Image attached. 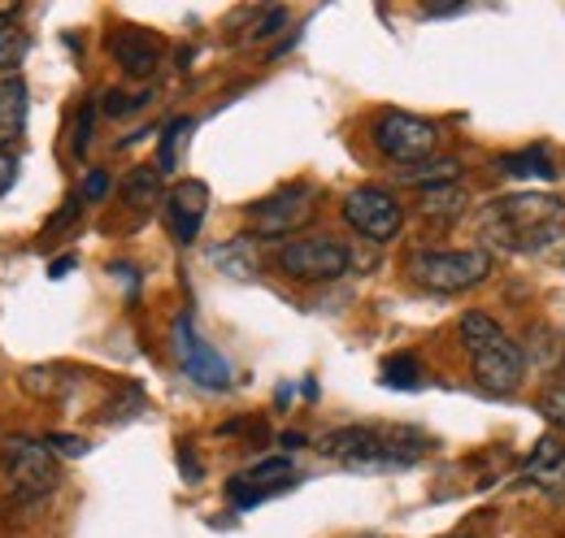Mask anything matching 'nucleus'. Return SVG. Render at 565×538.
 Instances as JSON below:
<instances>
[{"instance_id": "nucleus-1", "label": "nucleus", "mask_w": 565, "mask_h": 538, "mask_svg": "<svg viewBox=\"0 0 565 538\" xmlns=\"http://www.w3.org/2000/svg\"><path fill=\"white\" fill-rule=\"evenodd\" d=\"M479 230L504 252H544L565 235V201L544 192H518L483 204Z\"/></svg>"}, {"instance_id": "nucleus-2", "label": "nucleus", "mask_w": 565, "mask_h": 538, "mask_svg": "<svg viewBox=\"0 0 565 538\" xmlns=\"http://www.w3.org/2000/svg\"><path fill=\"white\" fill-rule=\"evenodd\" d=\"M461 347L470 352L475 383L488 396H509L522 383V347L495 326L488 313L461 318Z\"/></svg>"}, {"instance_id": "nucleus-3", "label": "nucleus", "mask_w": 565, "mask_h": 538, "mask_svg": "<svg viewBox=\"0 0 565 538\" xmlns=\"http://www.w3.org/2000/svg\"><path fill=\"white\" fill-rule=\"evenodd\" d=\"M327 456L353 465V470H401L414 465L426 452V443L409 430H387V426H349L327 434L322 443Z\"/></svg>"}, {"instance_id": "nucleus-4", "label": "nucleus", "mask_w": 565, "mask_h": 538, "mask_svg": "<svg viewBox=\"0 0 565 538\" xmlns=\"http://www.w3.org/2000/svg\"><path fill=\"white\" fill-rule=\"evenodd\" d=\"M0 470H4V482L18 499H40L62 482L53 448L44 439H26V434L0 439Z\"/></svg>"}, {"instance_id": "nucleus-5", "label": "nucleus", "mask_w": 565, "mask_h": 538, "mask_svg": "<svg viewBox=\"0 0 565 538\" xmlns=\"http://www.w3.org/2000/svg\"><path fill=\"white\" fill-rule=\"evenodd\" d=\"M409 278L426 287V291H439V295H457V291H470L479 287L488 273H492V257L483 248H461V252H414L409 257Z\"/></svg>"}, {"instance_id": "nucleus-6", "label": "nucleus", "mask_w": 565, "mask_h": 538, "mask_svg": "<svg viewBox=\"0 0 565 538\" xmlns=\"http://www.w3.org/2000/svg\"><path fill=\"white\" fill-rule=\"evenodd\" d=\"M435 143H439L435 122L414 118V114L387 109V114L374 122V148H379L383 157H392L396 165H423V161H430Z\"/></svg>"}, {"instance_id": "nucleus-7", "label": "nucleus", "mask_w": 565, "mask_h": 538, "mask_svg": "<svg viewBox=\"0 0 565 538\" xmlns=\"http://www.w3.org/2000/svg\"><path fill=\"white\" fill-rule=\"evenodd\" d=\"M279 269L296 282H331L349 273V248L318 235V239H291L279 248Z\"/></svg>"}, {"instance_id": "nucleus-8", "label": "nucleus", "mask_w": 565, "mask_h": 538, "mask_svg": "<svg viewBox=\"0 0 565 538\" xmlns=\"http://www.w3.org/2000/svg\"><path fill=\"white\" fill-rule=\"evenodd\" d=\"M344 222L353 226L356 235H365L374 244H387V239L401 235L405 208H401V201L392 192H383V187H356L353 196L344 201Z\"/></svg>"}, {"instance_id": "nucleus-9", "label": "nucleus", "mask_w": 565, "mask_h": 538, "mask_svg": "<svg viewBox=\"0 0 565 538\" xmlns=\"http://www.w3.org/2000/svg\"><path fill=\"white\" fill-rule=\"evenodd\" d=\"M174 352H179L183 374H188L196 387H205V391H226V387H231V365L213 352L205 338L192 331L188 318L174 322Z\"/></svg>"}, {"instance_id": "nucleus-10", "label": "nucleus", "mask_w": 565, "mask_h": 538, "mask_svg": "<svg viewBox=\"0 0 565 538\" xmlns=\"http://www.w3.org/2000/svg\"><path fill=\"white\" fill-rule=\"evenodd\" d=\"M248 217H253L257 235L282 239V235L300 230V226L313 217V192H309V187H282V192H275V196H266V201L253 204Z\"/></svg>"}, {"instance_id": "nucleus-11", "label": "nucleus", "mask_w": 565, "mask_h": 538, "mask_svg": "<svg viewBox=\"0 0 565 538\" xmlns=\"http://www.w3.org/2000/svg\"><path fill=\"white\" fill-rule=\"evenodd\" d=\"M291 486H296L291 461H287V456H275V461H262V465H253L248 473L231 477L226 495H231L239 508H253V504H262V499H270V495H279V491H291Z\"/></svg>"}, {"instance_id": "nucleus-12", "label": "nucleus", "mask_w": 565, "mask_h": 538, "mask_svg": "<svg viewBox=\"0 0 565 538\" xmlns=\"http://www.w3.org/2000/svg\"><path fill=\"white\" fill-rule=\"evenodd\" d=\"M205 213H210V187L196 183V179L179 183V187L166 196V222H170V230H174L179 244H192V239L201 235Z\"/></svg>"}, {"instance_id": "nucleus-13", "label": "nucleus", "mask_w": 565, "mask_h": 538, "mask_svg": "<svg viewBox=\"0 0 565 538\" xmlns=\"http://www.w3.org/2000/svg\"><path fill=\"white\" fill-rule=\"evenodd\" d=\"M109 53H114V62L127 69L131 78H148L157 62H161V44L140 31V26H127V31H118L114 40H109Z\"/></svg>"}, {"instance_id": "nucleus-14", "label": "nucleus", "mask_w": 565, "mask_h": 538, "mask_svg": "<svg viewBox=\"0 0 565 538\" xmlns=\"http://www.w3.org/2000/svg\"><path fill=\"white\" fill-rule=\"evenodd\" d=\"M526 477L548 491V495H562L565 491V448L557 439H540L535 452L526 456Z\"/></svg>"}, {"instance_id": "nucleus-15", "label": "nucleus", "mask_w": 565, "mask_h": 538, "mask_svg": "<svg viewBox=\"0 0 565 538\" xmlns=\"http://www.w3.org/2000/svg\"><path fill=\"white\" fill-rule=\"evenodd\" d=\"M26 127V83L13 74L0 83V148L13 143Z\"/></svg>"}, {"instance_id": "nucleus-16", "label": "nucleus", "mask_w": 565, "mask_h": 538, "mask_svg": "<svg viewBox=\"0 0 565 538\" xmlns=\"http://www.w3.org/2000/svg\"><path fill=\"white\" fill-rule=\"evenodd\" d=\"M401 183H409V187H452L457 179H461V161L457 157H444V161H423V165H405L401 174H396Z\"/></svg>"}, {"instance_id": "nucleus-17", "label": "nucleus", "mask_w": 565, "mask_h": 538, "mask_svg": "<svg viewBox=\"0 0 565 538\" xmlns=\"http://www.w3.org/2000/svg\"><path fill=\"white\" fill-rule=\"evenodd\" d=\"M500 174H513V179H553V157L544 148H526V152H513V157H500L495 161Z\"/></svg>"}, {"instance_id": "nucleus-18", "label": "nucleus", "mask_w": 565, "mask_h": 538, "mask_svg": "<svg viewBox=\"0 0 565 538\" xmlns=\"http://www.w3.org/2000/svg\"><path fill=\"white\" fill-rule=\"evenodd\" d=\"M383 383L387 387H401V391H409V387H418L423 383V365H418V356H392V361H383Z\"/></svg>"}, {"instance_id": "nucleus-19", "label": "nucleus", "mask_w": 565, "mask_h": 538, "mask_svg": "<svg viewBox=\"0 0 565 538\" xmlns=\"http://www.w3.org/2000/svg\"><path fill=\"white\" fill-rule=\"evenodd\" d=\"M213 261L226 269L231 278H253L257 273V261L248 257V239H235L226 248H213Z\"/></svg>"}, {"instance_id": "nucleus-20", "label": "nucleus", "mask_w": 565, "mask_h": 538, "mask_svg": "<svg viewBox=\"0 0 565 538\" xmlns=\"http://www.w3.org/2000/svg\"><path fill=\"white\" fill-rule=\"evenodd\" d=\"M26 49H31V44H26V31L13 26V18H4V22H0V69L22 66Z\"/></svg>"}, {"instance_id": "nucleus-21", "label": "nucleus", "mask_w": 565, "mask_h": 538, "mask_svg": "<svg viewBox=\"0 0 565 538\" xmlns=\"http://www.w3.org/2000/svg\"><path fill=\"white\" fill-rule=\"evenodd\" d=\"M466 208V196L457 187H430L423 192V217H457Z\"/></svg>"}, {"instance_id": "nucleus-22", "label": "nucleus", "mask_w": 565, "mask_h": 538, "mask_svg": "<svg viewBox=\"0 0 565 538\" xmlns=\"http://www.w3.org/2000/svg\"><path fill=\"white\" fill-rule=\"evenodd\" d=\"M540 412L548 417V426H557V430H565V378H562V383H553V387H548V396H544V404H540Z\"/></svg>"}, {"instance_id": "nucleus-23", "label": "nucleus", "mask_w": 565, "mask_h": 538, "mask_svg": "<svg viewBox=\"0 0 565 538\" xmlns=\"http://www.w3.org/2000/svg\"><path fill=\"white\" fill-rule=\"evenodd\" d=\"M192 131V122L188 118H179V122H170V131L161 139V170H174V152H179V139Z\"/></svg>"}, {"instance_id": "nucleus-24", "label": "nucleus", "mask_w": 565, "mask_h": 538, "mask_svg": "<svg viewBox=\"0 0 565 538\" xmlns=\"http://www.w3.org/2000/svg\"><path fill=\"white\" fill-rule=\"evenodd\" d=\"M127 196H131V201H152V196H157V170H140V174L127 183Z\"/></svg>"}, {"instance_id": "nucleus-25", "label": "nucleus", "mask_w": 565, "mask_h": 538, "mask_svg": "<svg viewBox=\"0 0 565 538\" xmlns=\"http://www.w3.org/2000/svg\"><path fill=\"white\" fill-rule=\"evenodd\" d=\"M143 100H148V96H122V92H109V96H105V114L122 118V114H131V109H143Z\"/></svg>"}, {"instance_id": "nucleus-26", "label": "nucleus", "mask_w": 565, "mask_h": 538, "mask_svg": "<svg viewBox=\"0 0 565 538\" xmlns=\"http://www.w3.org/2000/svg\"><path fill=\"white\" fill-rule=\"evenodd\" d=\"M44 443H49L53 452H62V456H83V452H87V443H83V439H74V434H49Z\"/></svg>"}, {"instance_id": "nucleus-27", "label": "nucleus", "mask_w": 565, "mask_h": 538, "mask_svg": "<svg viewBox=\"0 0 565 538\" xmlns=\"http://www.w3.org/2000/svg\"><path fill=\"white\" fill-rule=\"evenodd\" d=\"M105 192H109V174L105 170H92L87 183H83V201H100Z\"/></svg>"}, {"instance_id": "nucleus-28", "label": "nucleus", "mask_w": 565, "mask_h": 538, "mask_svg": "<svg viewBox=\"0 0 565 538\" xmlns=\"http://www.w3.org/2000/svg\"><path fill=\"white\" fill-rule=\"evenodd\" d=\"M13 179H18V161H13L9 148H0V196L13 187Z\"/></svg>"}, {"instance_id": "nucleus-29", "label": "nucleus", "mask_w": 565, "mask_h": 538, "mask_svg": "<svg viewBox=\"0 0 565 538\" xmlns=\"http://www.w3.org/2000/svg\"><path fill=\"white\" fill-rule=\"evenodd\" d=\"M448 13H461V4H426V18H448Z\"/></svg>"}, {"instance_id": "nucleus-30", "label": "nucleus", "mask_w": 565, "mask_h": 538, "mask_svg": "<svg viewBox=\"0 0 565 538\" xmlns=\"http://www.w3.org/2000/svg\"><path fill=\"white\" fill-rule=\"evenodd\" d=\"M71 266H74V257H62V261L49 269V273H53V278H66V273H71Z\"/></svg>"}, {"instance_id": "nucleus-31", "label": "nucleus", "mask_w": 565, "mask_h": 538, "mask_svg": "<svg viewBox=\"0 0 565 538\" xmlns=\"http://www.w3.org/2000/svg\"><path fill=\"white\" fill-rule=\"evenodd\" d=\"M13 13H18L13 4H0V22H4V18H13Z\"/></svg>"}, {"instance_id": "nucleus-32", "label": "nucleus", "mask_w": 565, "mask_h": 538, "mask_svg": "<svg viewBox=\"0 0 565 538\" xmlns=\"http://www.w3.org/2000/svg\"><path fill=\"white\" fill-rule=\"evenodd\" d=\"M452 538H461V535H452Z\"/></svg>"}]
</instances>
